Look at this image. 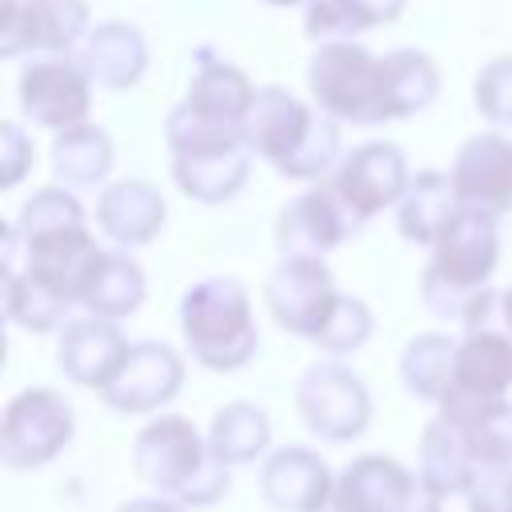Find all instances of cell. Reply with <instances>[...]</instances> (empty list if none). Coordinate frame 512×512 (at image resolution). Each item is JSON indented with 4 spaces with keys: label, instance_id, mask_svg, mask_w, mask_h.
Wrapping results in <instances>:
<instances>
[{
    "label": "cell",
    "instance_id": "obj_1",
    "mask_svg": "<svg viewBox=\"0 0 512 512\" xmlns=\"http://www.w3.org/2000/svg\"><path fill=\"white\" fill-rule=\"evenodd\" d=\"M104 264V248L92 240L88 224L20 232L4 228L0 272H4V312L28 332H52L72 304L88 300V288Z\"/></svg>",
    "mask_w": 512,
    "mask_h": 512
},
{
    "label": "cell",
    "instance_id": "obj_2",
    "mask_svg": "<svg viewBox=\"0 0 512 512\" xmlns=\"http://www.w3.org/2000/svg\"><path fill=\"white\" fill-rule=\"evenodd\" d=\"M264 300L280 328L316 340L328 352H352L372 336V312L356 296H340L320 256H280L264 284Z\"/></svg>",
    "mask_w": 512,
    "mask_h": 512
},
{
    "label": "cell",
    "instance_id": "obj_3",
    "mask_svg": "<svg viewBox=\"0 0 512 512\" xmlns=\"http://www.w3.org/2000/svg\"><path fill=\"white\" fill-rule=\"evenodd\" d=\"M248 152L264 156L288 180H320L328 176L340 156V120L304 108L292 92L268 84L256 88L252 112L244 120Z\"/></svg>",
    "mask_w": 512,
    "mask_h": 512
},
{
    "label": "cell",
    "instance_id": "obj_4",
    "mask_svg": "<svg viewBox=\"0 0 512 512\" xmlns=\"http://www.w3.org/2000/svg\"><path fill=\"white\" fill-rule=\"evenodd\" d=\"M496 256H500L496 216L460 208L452 216V224L440 232V240L432 244V260L420 276V296H424L428 312L464 324L472 304L488 292Z\"/></svg>",
    "mask_w": 512,
    "mask_h": 512
},
{
    "label": "cell",
    "instance_id": "obj_5",
    "mask_svg": "<svg viewBox=\"0 0 512 512\" xmlns=\"http://www.w3.org/2000/svg\"><path fill=\"white\" fill-rule=\"evenodd\" d=\"M136 472L176 504H216L228 492V464H220L184 416H156L132 440Z\"/></svg>",
    "mask_w": 512,
    "mask_h": 512
},
{
    "label": "cell",
    "instance_id": "obj_6",
    "mask_svg": "<svg viewBox=\"0 0 512 512\" xmlns=\"http://www.w3.org/2000/svg\"><path fill=\"white\" fill-rule=\"evenodd\" d=\"M180 328L192 360L212 372H236L260 348L248 288L236 276L196 280L180 300Z\"/></svg>",
    "mask_w": 512,
    "mask_h": 512
},
{
    "label": "cell",
    "instance_id": "obj_7",
    "mask_svg": "<svg viewBox=\"0 0 512 512\" xmlns=\"http://www.w3.org/2000/svg\"><path fill=\"white\" fill-rule=\"evenodd\" d=\"M308 92L324 116L348 124H384L392 120L384 56H372L356 40L320 44L308 60Z\"/></svg>",
    "mask_w": 512,
    "mask_h": 512
},
{
    "label": "cell",
    "instance_id": "obj_8",
    "mask_svg": "<svg viewBox=\"0 0 512 512\" xmlns=\"http://www.w3.org/2000/svg\"><path fill=\"white\" fill-rule=\"evenodd\" d=\"M328 512H440V496L400 460L368 452L336 476Z\"/></svg>",
    "mask_w": 512,
    "mask_h": 512
},
{
    "label": "cell",
    "instance_id": "obj_9",
    "mask_svg": "<svg viewBox=\"0 0 512 512\" xmlns=\"http://www.w3.org/2000/svg\"><path fill=\"white\" fill-rule=\"evenodd\" d=\"M72 440V408L52 388H24L0 420V460L8 468H40Z\"/></svg>",
    "mask_w": 512,
    "mask_h": 512
},
{
    "label": "cell",
    "instance_id": "obj_10",
    "mask_svg": "<svg viewBox=\"0 0 512 512\" xmlns=\"http://www.w3.org/2000/svg\"><path fill=\"white\" fill-rule=\"evenodd\" d=\"M296 408L304 424L324 440H356L372 420V396L364 380L340 360H320L300 376Z\"/></svg>",
    "mask_w": 512,
    "mask_h": 512
},
{
    "label": "cell",
    "instance_id": "obj_11",
    "mask_svg": "<svg viewBox=\"0 0 512 512\" xmlns=\"http://www.w3.org/2000/svg\"><path fill=\"white\" fill-rule=\"evenodd\" d=\"M364 228V216L340 196L332 180L308 188L276 216L280 256H324Z\"/></svg>",
    "mask_w": 512,
    "mask_h": 512
},
{
    "label": "cell",
    "instance_id": "obj_12",
    "mask_svg": "<svg viewBox=\"0 0 512 512\" xmlns=\"http://www.w3.org/2000/svg\"><path fill=\"white\" fill-rule=\"evenodd\" d=\"M88 36V4L84 0H8L0 28V56L44 52L68 56V48Z\"/></svg>",
    "mask_w": 512,
    "mask_h": 512
},
{
    "label": "cell",
    "instance_id": "obj_13",
    "mask_svg": "<svg viewBox=\"0 0 512 512\" xmlns=\"http://www.w3.org/2000/svg\"><path fill=\"white\" fill-rule=\"evenodd\" d=\"M88 104H92V80L72 56H40L24 64L20 72V108L28 120L44 128H76L88 124Z\"/></svg>",
    "mask_w": 512,
    "mask_h": 512
},
{
    "label": "cell",
    "instance_id": "obj_14",
    "mask_svg": "<svg viewBox=\"0 0 512 512\" xmlns=\"http://www.w3.org/2000/svg\"><path fill=\"white\" fill-rule=\"evenodd\" d=\"M332 184L340 188V196L368 220L380 208L400 204V196L408 192L412 176H408V160L392 140H368L356 144L332 172Z\"/></svg>",
    "mask_w": 512,
    "mask_h": 512
},
{
    "label": "cell",
    "instance_id": "obj_15",
    "mask_svg": "<svg viewBox=\"0 0 512 512\" xmlns=\"http://www.w3.org/2000/svg\"><path fill=\"white\" fill-rule=\"evenodd\" d=\"M184 384V360L176 356V348L160 344V340H136L120 364V372L112 376V384L100 392L108 408L116 412H152L160 404H168Z\"/></svg>",
    "mask_w": 512,
    "mask_h": 512
},
{
    "label": "cell",
    "instance_id": "obj_16",
    "mask_svg": "<svg viewBox=\"0 0 512 512\" xmlns=\"http://www.w3.org/2000/svg\"><path fill=\"white\" fill-rule=\"evenodd\" d=\"M448 176H452L460 208L500 216L504 208H512V140L496 132L464 140Z\"/></svg>",
    "mask_w": 512,
    "mask_h": 512
},
{
    "label": "cell",
    "instance_id": "obj_17",
    "mask_svg": "<svg viewBox=\"0 0 512 512\" xmlns=\"http://www.w3.org/2000/svg\"><path fill=\"white\" fill-rule=\"evenodd\" d=\"M260 492L280 512H328L336 476L312 448H276L260 468Z\"/></svg>",
    "mask_w": 512,
    "mask_h": 512
},
{
    "label": "cell",
    "instance_id": "obj_18",
    "mask_svg": "<svg viewBox=\"0 0 512 512\" xmlns=\"http://www.w3.org/2000/svg\"><path fill=\"white\" fill-rule=\"evenodd\" d=\"M128 348H132V344L120 336V328H116L112 320L84 316V320L64 324L56 356H60V368H64V376H68L72 384L104 392V388L112 384V376L120 372Z\"/></svg>",
    "mask_w": 512,
    "mask_h": 512
},
{
    "label": "cell",
    "instance_id": "obj_19",
    "mask_svg": "<svg viewBox=\"0 0 512 512\" xmlns=\"http://www.w3.org/2000/svg\"><path fill=\"white\" fill-rule=\"evenodd\" d=\"M512 388V336L476 328L456 344V372L444 400H504Z\"/></svg>",
    "mask_w": 512,
    "mask_h": 512
},
{
    "label": "cell",
    "instance_id": "obj_20",
    "mask_svg": "<svg viewBox=\"0 0 512 512\" xmlns=\"http://www.w3.org/2000/svg\"><path fill=\"white\" fill-rule=\"evenodd\" d=\"M164 220H168V204H164L160 188H152L148 180H116L100 192L96 224L120 248H136V244L156 240Z\"/></svg>",
    "mask_w": 512,
    "mask_h": 512
},
{
    "label": "cell",
    "instance_id": "obj_21",
    "mask_svg": "<svg viewBox=\"0 0 512 512\" xmlns=\"http://www.w3.org/2000/svg\"><path fill=\"white\" fill-rule=\"evenodd\" d=\"M252 168L248 144H220V148H196V152H172V176L176 188L188 200L200 204H224L232 200Z\"/></svg>",
    "mask_w": 512,
    "mask_h": 512
},
{
    "label": "cell",
    "instance_id": "obj_22",
    "mask_svg": "<svg viewBox=\"0 0 512 512\" xmlns=\"http://www.w3.org/2000/svg\"><path fill=\"white\" fill-rule=\"evenodd\" d=\"M252 100H256V88H252V80L236 64L212 56L208 48L196 52V72H192L188 96H184V104L196 116L216 120V124L244 128V120L252 112Z\"/></svg>",
    "mask_w": 512,
    "mask_h": 512
},
{
    "label": "cell",
    "instance_id": "obj_23",
    "mask_svg": "<svg viewBox=\"0 0 512 512\" xmlns=\"http://www.w3.org/2000/svg\"><path fill=\"white\" fill-rule=\"evenodd\" d=\"M76 60H80V68L88 72L92 84H100V88H132V84H140V76L148 68V44H144L140 28L108 20V24H96L84 36Z\"/></svg>",
    "mask_w": 512,
    "mask_h": 512
},
{
    "label": "cell",
    "instance_id": "obj_24",
    "mask_svg": "<svg viewBox=\"0 0 512 512\" xmlns=\"http://www.w3.org/2000/svg\"><path fill=\"white\" fill-rule=\"evenodd\" d=\"M440 500L444 496H456V492H472V484L484 476V468L476 464L464 432L456 420L448 416H436L424 436H420V472H416Z\"/></svg>",
    "mask_w": 512,
    "mask_h": 512
},
{
    "label": "cell",
    "instance_id": "obj_25",
    "mask_svg": "<svg viewBox=\"0 0 512 512\" xmlns=\"http://www.w3.org/2000/svg\"><path fill=\"white\" fill-rule=\"evenodd\" d=\"M440 416L460 424L484 472L512 464V400H440Z\"/></svg>",
    "mask_w": 512,
    "mask_h": 512
},
{
    "label": "cell",
    "instance_id": "obj_26",
    "mask_svg": "<svg viewBox=\"0 0 512 512\" xmlns=\"http://www.w3.org/2000/svg\"><path fill=\"white\" fill-rule=\"evenodd\" d=\"M456 212H460V200H456L452 176H444L436 168H424V172L412 176L408 192L396 204V228L412 244H436Z\"/></svg>",
    "mask_w": 512,
    "mask_h": 512
},
{
    "label": "cell",
    "instance_id": "obj_27",
    "mask_svg": "<svg viewBox=\"0 0 512 512\" xmlns=\"http://www.w3.org/2000/svg\"><path fill=\"white\" fill-rule=\"evenodd\" d=\"M112 140L104 128L96 124H76V128H64L56 132V144H52V172L60 184H72V188H88V184H100L108 172H112Z\"/></svg>",
    "mask_w": 512,
    "mask_h": 512
},
{
    "label": "cell",
    "instance_id": "obj_28",
    "mask_svg": "<svg viewBox=\"0 0 512 512\" xmlns=\"http://www.w3.org/2000/svg\"><path fill=\"white\" fill-rule=\"evenodd\" d=\"M452 372H456V340L452 336L420 332L408 340V348L400 356V380L416 400L440 404L452 388Z\"/></svg>",
    "mask_w": 512,
    "mask_h": 512
},
{
    "label": "cell",
    "instance_id": "obj_29",
    "mask_svg": "<svg viewBox=\"0 0 512 512\" xmlns=\"http://www.w3.org/2000/svg\"><path fill=\"white\" fill-rule=\"evenodd\" d=\"M404 12V0H312L304 32L320 44L352 40L376 24H392Z\"/></svg>",
    "mask_w": 512,
    "mask_h": 512
},
{
    "label": "cell",
    "instance_id": "obj_30",
    "mask_svg": "<svg viewBox=\"0 0 512 512\" xmlns=\"http://www.w3.org/2000/svg\"><path fill=\"white\" fill-rule=\"evenodd\" d=\"M268 440H272L268 412L248 400L220 408L212 420V432H208V448L220 464H252L268 448Z\"/></svg>",
    "mask_w": 512,
    "mask_h": 512
},
{
    "label": "cell",
    "instance_id": "obj_31",
    "mask_svg": "<svg viewBox=\"0 0 512 512\" xmlns=\"http://www.w3.org/2000/svg\"><path fill=\"white\" fill-rule=\"evenodd\" d=\"M384 76H388V104L392 120L424 112L440 92V72L428 52L420 48H392L384 52Z\"/></svg>",
    "mask_w": 512,
    "mask_h": 512
},
{
    "label": "cell",
    "instance_id": "obj_32",
    "mask_svg": "<svg viewBox=\"0 0 512 512\" xmlns=\"http://www.w3.org/2000/svg\"><path fill=\"white\" fill-rule=\"evenodd\" d=\"M144 288V272L128 252H104V264L88 288L84 308L100 320H120L144 304Z\"/></svg>",
    "mask_w": 512,
    "mask_h": 512
},
{
    "label": "cell",
    "instance_id": "obj_33",
    "mask_svg": "<svg viewBox=\"0 0 512 512\" xmlns=\"http://www.w3.org/2000/svg\"><path fill=\"white\" fill-rule=\"evenodd\" d=\"M472 100L484 120L512 128V56H496L476 72Z\"/></svg>",
    "mask_w": 512,
    "mask_h": 512
},
{
    "label": "cell",
    "instance_id": "obj_34",
    "mask_svg": "<svg viewBox=\"0 0 512 512\" xmlns=\"http://www.w3.org/2000/svg\"><path fill=\"white\" fill-rule=\"evenodd\" d=\"M32 160H36V152H32V140L24 136V128L16 124V120H8L4 128H0V184L4 188H16L28 172H32Z\"/></svg>",
    "mask_w": 512,
    "mask_h": 512
},
{
    "label": "cell",
    "instance_id": "obj_35",
    "mask_svg": "<svg viewBox=\"0 0 512 512\" xmlns=\"http://www.w3.org/2000/svg\"><path fill=\"white\" fill-rule=\"evenodd\" d=\"M468 512H512V464L492 468L472 484Z\"/></svg>",
    "mask_w": 512,
    "mask_h": 512
},
{
    "label": "cell",
    "instance_id": "obj_36",
    "mask_svg": "<svg viewBox=\"0 0 512 512\" xmlns=\"http://www.w3.org/2000/svg\"><path fill=\"white\" fill-rule=\"evenodd\" d=\"M116 512H184V504H176V500H168V496H140V500L120 504Z\"/></svg>",
    "mask_w": 512,
    "mask_h": 512
},
{
    "label": "cell",
    "instance_id": "obj_37",
    "mask_svg": "<svg viewBox=\"0 0 512 512\" xmlns=\"http://www.w3.org/2000/svg\"><path fill=\"white\" fill-rule=\"evenodd\" d=\"M500 320H504V332L512 336V288L500 292Z\"/></svg>",
    "mask_w": 512,
    "mask_h": 512
},
{
    "label": "cell",
    "instance_id": "obj_38",
    "mask_svg": "<svg viewBox=\"0 0 512 512\" xmlns=\"http://www.w3.org/2000/svg\"><path fill=\"white\" fill-rule=\"evenodd\" d=\"M264 4H276V8H288V4H304V0H264ZM312 4V0H308Z\"/></svg>",
    "mask_w": 512,
    "mask_h": 512
}]
</instances>
